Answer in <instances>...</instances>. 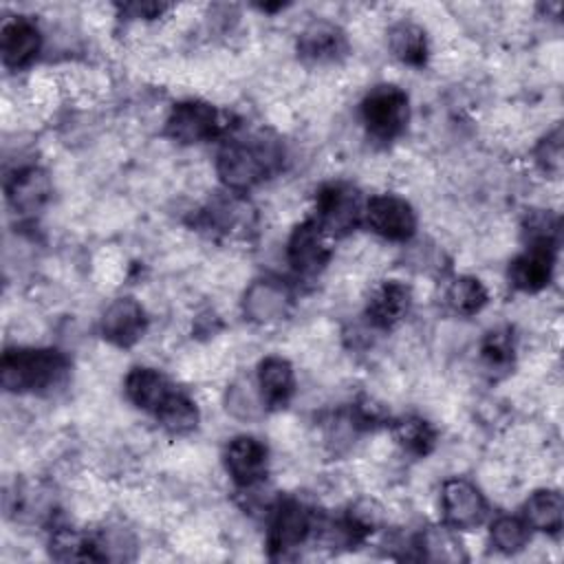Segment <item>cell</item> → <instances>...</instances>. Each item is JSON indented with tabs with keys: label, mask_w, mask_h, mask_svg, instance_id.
<instances>
[{
	"label": "cell",
	"mask_w": 564,
	"mask_h": 564,
	"mask_svg": "<svg viewBox=\"0 0 564 564\" xmlns=\"http://www.w3.org/2000/svg\"><path fill=\"white\" fill-rule=\"evenodd\" d=\"M284 150L271 134L256 132L227 141L216 156V174L231 194H245L282 167Z\"/></svg>",
	"instance_id": "6da1fadb"
},
{
	"label": "cell",
	"mask_w": 564,
	"mask_h": 564,
	"mask_svg": "<svg viewBox=\"0 0 564 564\" xmlns=\"http://www.w3.org/2000/svg\"><path fill=\"white\" fill-rule=\"evenodd\" d=\"M68 370V359L57 348L15 346L2 352V388L15 394L42 392L57 386Z\"/></svg>",
	"instance_id": "7a4b0ae2"
},
{
	"label": "cell",
	"mask_w": 564,
	"mask_h": 564,
	"mask_svg": "<svg viewBox=\"0 0 564 564\" xmlns=\"http://www.w3.org/2000/svg\"><path fill=\"white\" fill-rule=\"evenodd\" d=\"M361 123L375 141H394L410 121V97L397 84L372 86L359 104Z\"/></svg>",
	"instance_id": "3957f363"
},
{
	"label": "cell",
	"mask_w": 564,
	"mask_h": 564,
	"mask_svg": "<svg viewBox=\"0 0 564 564\" xmlns=\"http://www.w3.org/2000/svg\"><path fill=\"white\" fill-rule=\"evenodd\" d=\"M364 205L359 189L344 181L324 183L315 194L313 220L328 238H344L364 220Z\"/></svg>",
	"instance_id": "277c9868"
},
{
	"label": "cell",
	"mask_w": 564,
	"mask_h": 564,
	"mask_svg": "<svg viewBox=\"0 0 564 564\" xmlns=\"http://www.w3.org/2000/svg\"><path fill=\"white\" fill-rule=\"evenodd\" d=\"M315 513L297 498H280L271 505L267 546L273 557H286L304 546L315 531Z\"/></svg>",
	"instance_id": "5b68a950"
},
{
	"label": "cell",
	"mask_w": 564,
	"mask_h": 564,
	"mask_svg": "<svg viewBox=\"0 0 564 564\" xmlns=\"http://www.w3.org/2000/svg\"><path fill=\"white\" fill-rule=\"evenodd\" d=\"M223 130L220 112L214 104L205 99H183L176 101L163 123V132L170 141L178 145H196L212 141Z\"/></svg>",
	"instance_id": "8992f818"
},
{
	"label": "cell",
	"mask_w": 564,
	"mask_h": 564,
	"mask_svg": "<svg viewBox=\"0 0 564 564\" xmlns=\"http://www.w3.org/2000/svg\"><path fill=\"white\" fill-rule=\"evenodd\" d=\"M366 227L390 242H408L416 234V212L412 203L399 194L381 192L372 194L364 205Z\"/></svg>",
	"instance_id": "52a82bcc"
},
{
	"label": "cell",
	"mask_w": 564,
	"mask_h": 564,
	"mask_svg": "<svg viewBox=\"0 0 564 564\" xmlns=\"http://www.w3.org/2000/svg\"><path fill=\"white\" fill-rule=\"evenodd\" d=\"M438 509L443 524L456 531H469L485 522L489 502L476 482L463 476H454L441 485Z\"/></svg>",
	"instance_id": "ba28073f"
},
{
	"label": "cell",
	"mask_w": 564,
	"mask_h": 564,
	"mask_svg": "<svg viewBox=\"0 0 564 564\" xmlns=\"http://www.w3.org/2000/svg\"><path fill=\"white\" fill-rule=\"evenodd\" d=\"M330 238L324 234V229L313 220L304 218L297 223L286 240V262L297 275L313 278L326 269V264L333 258Z\"/></svg>",
	"instance_id": "9c48e42d"
},
{
	"label": "cell",
	"mask_w": 564,
	"mask_h": 564,
	"mask_svg": "<svg viewBox=\"0 0 564 564\" xmlns=\"http://www.w3.org/2000/svg\"><path fill=\"white\" fill-rule=\"evenodd\" d=\"M223 465L236 487H258L269 469V447L253 434H238L225 445Z\"/></svg>",
	"instance_id": "30bf717a"
},
{
	"label": "cell",
	"mask_w": 564,
	"mask_h": 564,
	"mask_svg": "<svg viewBox=\"0 0 564 564\" xmlns=\"http://www.w3.org/2000/svg\"><path fill=\"white\" fill-rule=\"evenodd\" d=\"M148 330V313L143 304L132 295L115 297L99 317L101 337L117 346L130 348L134 346Z\"/></svg>",
	"instance_id": "8fae6325"
},
{
	"label": "cell",
	"mask_w": 564,
	"mask_h": 564,
	"mask_svg": "<svg viewBox=\"0 0 564 564\" xmlns=\"http://www.w3.org/2000/svg\"><path fill=\"white\" fill-rule=\"evenodd\" d=\"M293 308L291 289L278 278H256L242 293V313L256 324H275Z\"/></svg>",
	"instance_id": "7c38bea8"
},
{
	"label": "cell",
	"mask_w": 564,
	"mask_h": 564,
	"mask_svg": "<svg viewBox=\"0 0 564 564\" xmlns=\"http://www.w3.org/2000/svg\"><path fill=\"white\" fill-rule=\"evenodd\" d=\"M44 35L29 15H13L0 29L2 64L11 70L29 68L42 53Z\"/></svg>",
	"instance_id": "4fadbf2b"
},
{
	"label": "cell",
	"mask_w": 564,
	"mask_h": 564,
	"mask_svg": "<svg viewBox=\"0 0 564 564\" xmlns=\"http://www.w3.org/2000/svg\"><path fill=\"white\" fill-rule=\"evenodd\" d=\"M555 253L551 247H524L507 267L509 284L522 293L544 291L555 273Z\"/></svg>",
	"instance_id": "5bb4252c"
},
{
	"label": "cell",
	"mask_w": 564,
	"mask_h": 564,
	"mask_svg": "<svg viewBox=\"0 0 564 564\" xmlns=\"http://www.w3.org/2000/svg\"><path fill=\"white\" fill-rule=\"evenodd\" d=\"M412 306V289L401 280H383L370 289L366 300V317L375 328L397 326Z\"/></svg>",
	"instance_id": "9a60e30c"
},
{
	"label": "cell",
	"mask_w": 564,
	"mask_h": 564,
	"mask_svg": "<svg viewBox=\"0 0 564 564\" xmlns=\"http://www.w3.org/2000/svg\"><path fill=\"white\" fill-rule=\"evenodd\" d=\"M174 390L176 386L172 379L152 366H134L123 379V392L128 401L152 416L161 410Z\"/></svg>",
	"instance_id": "2e32d148"
},
{
	"label": "cell",
	"mask_w": 564,
	"mask_h": 564,
	"mask_svg": "<svg viewBox=\"0 0 564 564\" xmlns=\"http://www.w3.org/2000/svg\"><path fill=\"white\" fill-rule=\"evenodd\" d=\"M256 383L267 410H280L291 403L297 390L295 368L282 355H267L258 364Z\"/></svg>",
	"instance_id": "e0dca14e"
},
{
	"label": "cell",
	"mask_w": 564,
	"mask_h": 564,
	"mask_svg": "<svg viewBox=\"0 0 564 564\" xmlns=\"http://www.w3.org/2000/svg\"><path fill=\"white\" fill-rule=\"evenodd\" d=\"M346 53L344 31L328 20H313L297 37V55L308 64H330Z\"/></svg>",
	"instance_id": "ac0fdd59"
},
{
	"label": "cell",
	"mask_w": 564,
	"mask_h": 564,
	"mask_svg": "<svg viewBox=\"0 0 564 564\" xmlns=\"http://www.w3.org/2000/svg\"><path fill=\"white\" fill-rule=\"evenodd\" d=\"M51 181L37 165H24L7 178V198L20 214H33L48 200Z\"/></svg>",
	"instance_id": "d6986e66"
},
{
	"label": "cell",
	"mask_w": 564,
	"mask_h": 564,
	"mask_svg": "<svg viewBox=\"0 0 564 564\" xmlns=\"http://www.w3.org/2000/svg\"><path fill=\"white\" fill-rule=\"evenodd\" d=\"M520 518L531 531L557 535L564 524V498L557 489L542 487L527 496L522 502Z\"/></svg>",
	"instance_id": "ffe728a7"
},
{
	"label": "cell",
	"mask_w": 564,
	"mask_h": 564,
	"mask_svg": "<svg viewBox=\"0 0 564 564\" xmlns=\"http://www.w3.org/2000/svg\"><path fill=\"white\" fill-rule=\"evenodd\" d=\"M386 46L388 53L405 66H423L430 53L427 33L414 20H397L386 31Z\"/></svg>",
	"instance_id": "44dd1931"
},
{
	"label": "cell",
	"mask_w": 564,
	"mask_h": 564,
	"mask_svg": "<svg viewBox=\"0 0 564 564\" xmlns=\"http://www.w3.org/2000/svg\"><path fill=\"white\" fill-rule=\"evenodd\" d=\"M414 549L419 551V555L423 560H430V562L456 564V562L467 560V551L463 546V540L458 538V531L447 524H436V527L423 529L414 538Z\"/></svg>",
	"instance_id": "7402d4cb"
},
{
	"label": "cell",
	"mask_w": 564,
	"mask_h": 564,
	"mask_svg": "<svg viewBox=\"0 0 564 564\" xmlns=\"http://www.w3.org/2000/svg\"><path fill=\"white\" fill-rule=\"evenodd\" d=\"M223 403H225V410L229 412V416H234L236 421H242V423L260 421L267 412V405L260 397L256 379H245V377L234 379L225 390Z\"/></svg>",
	"instance_id": "603a6c76"
},
{
	"label": "cell",
	"mask_w": 564,
	"mask_h": 564,
	"mask_svg": "<svg viewBox=\"0 0 564 564\" xmlns=\"http://www.w3.org/2000/svg\"><path fill=\"white\" fill-rule=\"evenodd\" d=\"M156 423L174 436H183L189 434L192 430L198 427L200 423V410L196 405V401L183 392V390H174L172 397L161 405V410L154 414Z\"/></svg>",
	"instance_id": "cb8c5ba5"
},
{
	"label": "cell",
	"mask_w": 564,
	"mask_h": 564,
	"mask_svg": "<svg viewBox=\"0 0 564 564\" xmlns=\"http://www.w3.org/2000/svg\"><path fill=\"white\" fill-rule=\"evenodd\" d=\"M489 302V291L476 275H456L445 286V304L452 313L471 317L478 315Z\"/></svg>",
	"instance_id": "d4e9b609"
},
{
	"label": "cell",
	"mask_w": 564,
	"mask_h": 564,
	"mask_svg": "<svg viewBox=\"0 0 564 564\" xmlns=\"http://www.w3.org/2000/svg\"><path fill=\"white\" fill-rule=\"evenodd\" d=\"M48 551H51V557L59 562H84V560L99 562L101 560L97 540L70 527H59L51 533Z\"/></svg>",
	"instance_id": "484cf974"
},
{
	"label": "cell",
	"mask_w": 564,
	"mask_h": 564,
	"mask_svg": "<svg viewBox=\"0 0 564 564\" xmlns=\"http://www.w3.org/2000/svg\"><path fill=\"white\" fill-rule=\"evenodd\" d=\"M394 441L397 445L412 454V456H427L434 445H436V430L432 427L430 421H425L423 416L419 414H410V416H403L394 423Z\"/></svg>",
	"instance_id": "4316f807"
},
{
	"label": "cell",
	"mask_w": 564,
	"mask_h": 564,
	"mask_svg": "<svg viewBox=\"0 0 564 564\" xmlns=\"http://www.w3.org/2000/svg\"><path fill=\"white\" fill-rule=\"evenodd\" d=\"M531 540V529L520 516L500 513L489 524V542L496 551L505 555H516L522 549H527Z\"/></svg>",
	"instance_id": "83f0119b"
},
{
	"label": "cell",
	"mask_w": 564,
	"mask_h": 564,
	"mask_svg": "<svg viewBox=\"0 0 564 564\" xmlns=\"http://www.w3.org/2000/svg\"><path fill=\"white\" fill-rule=\"evenodd\" d=\"M480 357L487 368L505 370L513 364L516 357V337L509 326L491 328L480 341Z\"/></svg>",
	"instance_id": "f1b7e54d"
},
{
	"label": "cell",
	"mask_w": 564,
	"mask_h": 564,
	"mask_svg": "<svg viewBox=\"0 0 564 564\" xmlns=\"http://www.w3.org/2000/svg\"><path fill=\"white\" fill-rule=\"evenodd\" d=\"M527 247H551L560 242V216L551 209H535L524 218L522 225Z\"/></svg>",
	"instance_id": "f546056e"
},
{
	"label": "cell",
	"mask_w": 564,
	"mask_h": 564,
	"mask_svg": "<svg viewBox=\"0 0 564 564\" xmlns=\"http://www.w3.org/2000/svg\"><path fill=\"white\" fill-rule=\"evenodd\" d=\"M535 163L544 174L557 176L562 170V128L555 126L549 130L535 145Z\"/></svg>",
	"instance_id": "4dcf8cb0"
}]
</instances>
